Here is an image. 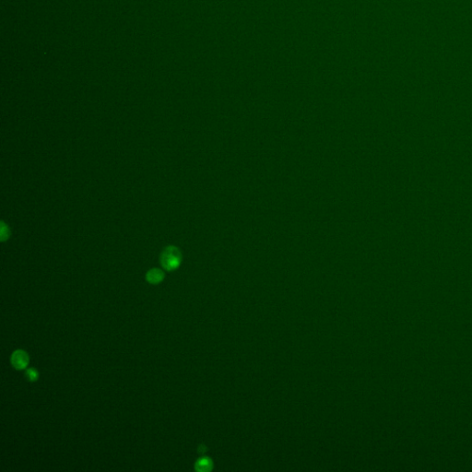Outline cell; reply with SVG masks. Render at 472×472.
<instances>
[{
	"mask_svg": "<svg viewBox=\"0 0 472 472\" xmlns=\"http://www.w3.org/2000/svg\"><path fill=\"white\" fill-rule=\"evenodd\" d=\"M212 467H213L212 460L209 457H207V456H203V457L199 458L195 464L196 470L199 472L209 471V470L212 469Z\"/></svg>",
	"mask_w": 472,
	"mask_h": 472,
	"instance_id": "277c9868",
	"label": "cell"
},
{
	"mask_svg": "<svg viewBox=\"0 0 472 472\" xmlns=\"http://www.w3.org/2000/svg\"><path fill=\"white\" fill-rule=\"evenodd\" d=\"M11 362L12 366L15 368L16 370H24L27 368L30 362V357L29 354L23 350H16L15 352H12L11 357Z\"/></svg>",
	"mask_w": 472,
	"mask_h": 472,
	"instance_id": "7a4b0ae2",
	"label": "cell"
},
{
	"mask_svg": "<svg viewBox=\"0 0 472 472\" xmlns=\"http://www.w3.org/2000/svg\"><path fill=\"white\" fill-rule=\"evenodd\" d=\"M160 262L165 270H176L182 262L181 251L176 247H166L161 255Z\"/></svg>",
	"mask_w": 472,
	"mask_h": 472,
	"instance_id": "6da1fadb",
	"label": "cell"
},
{
	"mask_svg": "<svg viewBox=\"0 0 472 472\" xmlns=\"http://www.w3.org/2000/svg\"><path fill=\"white\" fill-rule=\"evenodd\" d=\"M25 377L29 382H35L39 379L38 371L35 368H28L25 371Z\"/></svg>",
	"mask_w": 472,
	"mask_h": 472,
	"instance_id": "5b68a950",
	"label": "cell"
},
{
	"mask_svg": "<svg viewBox=\"0 0 472 472\" xmlns=\"http://www.w3.org/2000/svg\"><path fill=\"white\" fill-rule=\"evenodd\" d=\"M165 279V272L160 269H151L146 274V280L150 284H159Z\"/></svg>",
	"mask_w": 472,
	"mask_h": 472,
	"instance_id": "3957f363",
	"label": "cell"
}]
</instances>
